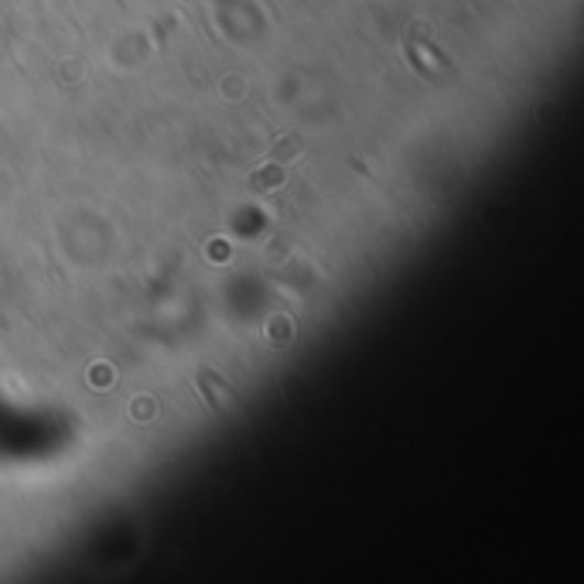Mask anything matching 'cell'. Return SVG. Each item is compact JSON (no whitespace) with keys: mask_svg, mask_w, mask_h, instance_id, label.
Instances as JSON below:
<instances>
[{"mask_svg":"<svg viewBox=\"0 0 584 584\" xmlns=\"http://www.w3.org/2000/svg\"><path fill=\"white\" fill-rule=\"evenodd\" d=\"M199 386H202V394L209 397V407H216L219 414H225V410H233L240 400H236V394L230 386H225L212 370H202L199 373Z\"/></svg>","mask_w":584,"mask_h":584,"instance_id":"cell-1","label":"cell"},{"mask_svg":"<svg viewBox=\"0 0 584 584\" xmlns=\"http://www.w3.org/2000/svg\"><path fill=\"white\" fill-rule=\"evenodd\" d=\"M284 175H287V172H284L280 161H271V165H264L260 172L250 175V188H253V191H274V188L284 185Z\"/></svg>","mask_w":584,"mask_h":584,"instance_id":"cell-2","label":"cell"},{"mask_svg":"<svg viewBox=\"0 0 584 584\" xmlns=\"http://www.w3.org/2000/svg\"><path fill=\"white\" fill-rule=\"evenodd\" d=\"M301 147H305L301 137H287V141H280V144L274 147L271 161H295V157L301 154Z\"/></svg>","mask_w":584,"mask_h":584,"instance_id":"cell-3","label":"cell"}]
</instances>
